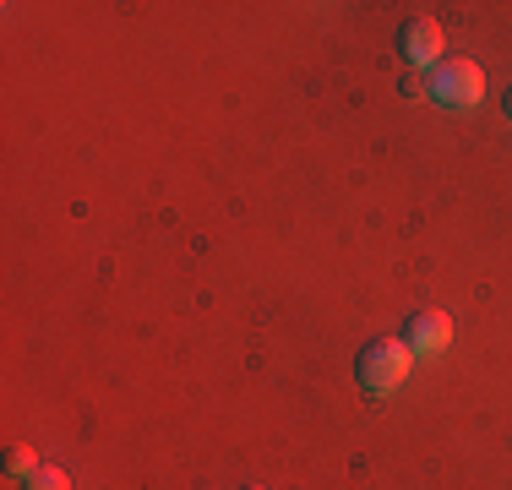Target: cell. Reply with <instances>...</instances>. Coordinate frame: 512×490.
Wrapping results in <instances>:
<instances>
[{"label": "cell", "instance_id": "6da1fadb", "mask_svg": "<svg viewBox=\"0 0 512 490\" xmlns=\"http://www.w3.org/2000/svg\"><path fill=\"white\" fill-rule=\"evenodd\" d=\"M414 371V349L404 338H376L360 349V387L371 392V398H387V392H398L409 382Z\"/></svg>", "mask_w": 512, "mask_h": 490}, {"label": "cell", "instance_id": "7a4b0ae2", "mask_svg": "<svg viewBox=\"0 0 512 490\" xmlns=\"http://www.w3.org/2000/svg\"><path fill=\"white\" fill-rule=\"evenodd\" d=\"M480 98H485L480 60L453 55V60H442V66L431 71V104H442V109H474Z\"/></svg>", "mask_w": 512, "mask_h": 490}, {"label": "cell", "instance_id": "3957f363", "mask_svg": "<svg viewBox=\"0 0 512 490\" xmlns=\"http://www.w3.org/2000/svg\"><path fill=\"white\" fill-rule=\"evenodd\" d=\"M398 55H404L414 71H436V66H442V55H447L442 22H431V17L404 22V33H398Z\"/></svg>", "mask_w": 512, "mask_h": 490}, {"label": "cell", "instance_id": "277c9868", "mask_svg": "<svg viewBox=\"0 0 512 490\" xmlns=\"http://www.w3.org/2000/svg\"><path fill=\"white\" fill-rule=\"evenodd\" d=\"M404 343L414 354H442L447 343H453V316L436 311V305H431V311H414L409 327H404Z\"/></svg>", "mask_w": 512, "mask_h": 490}, {"label": "cell", "instance_id": "5b68a950", "mask_svg": "<svg viewBox=\"0 0 512 490\" xmlns=\"http://www.w3.org/2000/svg\"><path fill=\"white\" fill-rule=\"evenodd\" d=\"M6 469L22 474V480H33V474H39V447H33V441H17V447H11V458H6Z\"/></svg>", "mask_w": 512, "mask_h": 490}, {"label": "cell", "instance_id": "8992f818", "mask_svg": "<svg viewBox=\"0 0 512 490\" xmlns=\"http://www.w3.org/2000/svg\"><path fill=\"white\" fill-rule=\"evenodd\" d=\"M28 490H71V474L66 469H39L28 480Z\"/></svg>", "mask_w": 512, "mask_h": 490}, {"label": "cell", "instance_id": "52a82bcc", "mask_svg": "<svg viewBox=\"0 0 512 490\" xmlns=\"http://www.w3.org/2000/svg\"><path fill=\"white\" fill-rule=\"evenodd\" d=\"M507 120H512V93H507Z\"/></svg>", "mask_w": 512, "mask_h": 490}, {"label": "cell", "instance_id": "ba28073f", "mask_svg": "<svg viewBox=\"0 0 512 490\" xmlns=\"http://www.w3.org/2000/svg\"><path fill=\"white\" fill-rule=\"evenodd\" d=\"M251 490H262V485H251Z\"/></svg>", "mask_w": 512, "mask_h": 490}]
</instances>
